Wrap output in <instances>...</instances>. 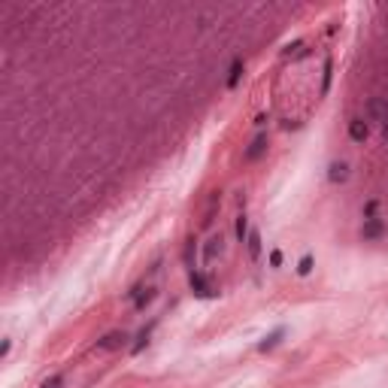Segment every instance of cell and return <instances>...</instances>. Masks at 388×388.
Here are the masks:
<instances>
[{"label":"cell","instance_id":"obj_10","mask_svg":"<svg viewBox=\"0 0 388 388\" xmlns=\"http://www.w3.org/2000/svg\"><path fill=\"white\" fill-rule=\"evenodd\" d=\"M246 246H249V258H252V261H258V258H261V234H258V231H249Z\"/></svg>","mask_w":388,"mask_h":388},{"label":"cell","instance_id":"obj_13","mask_svg":"<svg viewBox=\"0 0 388 388\" xmlns=\"http://www.w3.org/2000/svg\"><path fill=\"white\" fill-rule=\"evenodd\" d=\"M152 300H155V288H146V291H140V294L134 297V307H137V310H146Z\"/></svg>","mask_w":388,"mask_h":388},{"label":"cell","instance_id":"obj_12","mask_svg":"<svg viewBox=\"0 0 388 388\" xmlns=\"http://www.w3.org/2000/svg\"><path fill=\"white\" fill-rule=\"evenodd\" d=\"M152 328H155V322H152L149 328H143V331H140V337H137V343H134V349H131L134 355H140V352H143V349L149 346V337H152Z\"/></svg>","mask_w":388,"mask_h":388},{"label":"cell","instance_id":"obj_14","mask_svg":"<svg viewBox=\"0 0 388 388\" xmlns=\"http://www.w3.org/2000/svg\"><path fill=\"white\" fill-rule=\"evenodd\" d=\"M331 73H334V61L328 58L325 61V73H322V94H328V88H331Z\"/></svg>","mask_w":388,"mask_h":388},{"label":"cell","instance_id":"obj_9","mask_svg":"<svg viewBox=\"0 0 388 388\" xmlns=\"http://www.w3.org/2000/svg\"><path fill=\"white\" fill-rule=\"evenodd\" d=\"M243 70H246L243 58H234V64H231V70H228V88H237V85H240V79H243Z\"/></svg>","mask_w":388,"mask_h":388},{"label":"cell","instance_id":"obj_7","mask_svg":"<svg viewBox=\"0 0 388 388\" xmlns=\"http://www.w3.org/2000/svg\"><path fill=\"white\" fill-rule=\"evenodd\" d=\"M282 337H285V328H276L273 334H267V337L258 343V352H270V349H276V346L282 343Z\"/></svg>","mask_w":388,"mask_h":388},{"label":"cell","instance_id":"obj_16","mask_svg":"<svg viewBox=\"0 0 388 388\" xmlns=\"http://www.w3.org/2000/svg\"><path fill=\"white\" fill-rule=\"evenodd\" d=\"M313 264H316V261H313V255H304V258H300V264H297V273H300V276H310V273H313Z\"/></svg>","mask_w":388,"mask_h":388},{"label":"cell","instance_id":"obj_18","mask_svg":"<svg viewBox=\"0 0 388 388\" xmlns=\"http://www.w3.org/2000/svg\"><path fill=\"white\" fill-rule=\"evenodd\" d=\"M376 209H379V203H376V200L364 203V219H376Z\"/></svg>","mask_w":388,"mask_h":388},{"label":"cell","instance_id":"obj_1","mask_svg":"<svg viewBox=\"0 0 388 388\" xmlns=\"http://www.w3.org/2000/svg\"><path fill=\"white\" fill-rule=\"evenodd\" d=\"M385 222L376 215V219H364V225H361V237L367 240V243H373V240H382L385 237Z\"/></svg>","mask_w":388,"mask_h":388},{"label":"cell","instance_id":"obj_17","mask_svg":"<svg viewBox=\"0 0 388 388\" xmlns=\"http://www.w3.org/2000/svg\"><path fill=\"white\" fill-rule=\"evenodd\" d=\"M246 237H249V222H246V215H240V219H237V240L243 243Z\"/></svg>","mask_w":388,"mask_h":388},{"label":"cell","instance_id":"obj_21","mask_svg":"<svg viewBox=\"0 0 388 388\" xmlns=\"http://www.w3.org/2000/svg\"><path fill=\"white\" fill-rule=\"evenodd\" d=\"M382 137H385V140H388V121H385V124H382Z\"/></svg>","mask_w":388,"mask_h":388},{"label":"cell","instance_id":"obj_11","mask_svg":"<svg viewBox=\"0 0 388 388\" xmlns=\"http://www.w3.org/2000/svg\"><path fill=\"white\" fill-rule=\"evenodd\" d=\"M222 249H225V240H222V237H212V240L206 243V249H203V261H212L215 255H222Z\"/></svg>","mask_w":388,"mask_h":388},{"label":"cell","instance_id":"obj_8","mask_svg":"<svg viewBox=\"0 0 388 388\" xmlns=\"http://www.w3.org/2000/svg\"><path fill=\"white\" fill-rule=\"evenodd\" d=\"M124 340H127V334L112 331V334H106L103 340H97V349H118V346H124Z\"/></svg>","mask_w":388,"mask_h":388},{"label":"cell","instance_id":"obj_15","mask_svg":"<svg viewBox=\"0 0 388 388\" xmlns=\"http://www.w3.org/2000/svg\"><path fill=\"white\" fill-rule=\"evenodd\" d=\"M194 258H197V246H194V240H188V246H185V267L194 273Z\"/></svg>","mask_w":388,"mask_h":388},{"label":"cell","instance_id":"obj_2","mask_svg":"<svg viewBox=\"0 0 388 388\" xmlns=\"http://www.w3.org/2000/svg\"><path fill=\"white\" fill-rule=\"evenodd\" d=\"M364 112H367L370 121H382V124H385L388 121V97H370Z\"/></svg>","mask_w":388,"mask_h":388},{"label":"cell","instance_id":"obj_20","mask_svg":"<svg viewBox=\"0 0 388 388\" xmlns=\"http://www.w3.org/2000/svg\"><path fill=\"white\" fill-rule=\"evenodd\" d=\"M42 388H64V376H52V379H46Z\"/></svg>","mask_w":388,"mask_h":388},{"label":"cell","instance_id":"obj_6","mask_svg":"<svg viewBox=\"0 0 388 388\" xmlns=\"http://www.w3.org/2000/svg\"><path fill=\"white\" fill-rule=\"evenodd\" d=\"M328 179H331V182H346V179H349V164H346V161H334V164L328 167Z\"/></svg>","mask_w":388,"mask_h":388},{"label":"cell","instance_id":"obj_4","mask_svg":"<svg viewBox=\"0 0 388 388\" xmlns=\"http://www.w3.org/2000/svg\"><path fill=\"white\" fill-rule=\"evenodd\" d=\"M264 152H267V134H258V137L252 140V146L246 149V155H243V158H246V161H258Z\"/></svg>","mask_w":388,"mask_h":388},{"label":"cell","instance_id":"obj_5","mask_svg":"<svg viewBox=\"0 0 388 388\" xmlns=\"http://www.w3.org/2000/svg\"><path fill=\"white\" fill-rule=\"evenodd\" d=\"M349 137H352L355 143H364V140L370 137V127H367V121H364V118H352V121H349Z\"/></svg>","mask_w":388,"mask_h":388},{"label":"cell","instance_id":"obj_19","mask_svg":"<svg viewBox=\"0 0 388 388\" xmlns=\"http://www.w3.org/2000/svg\"><path fill=\"white\" fill-rule=\"evenodd\" d=\"M270 267H273V270H276V267H282V252H279V249H273V252H270Z\"/></svg>","mask_w":388,"mask_h":388},{"label":"cell","instance_id":"obj_3","mask_svg":"<svg viewBox=\"0 0 388 388\" xmlns=\"http://www.w3.org/2000/svg\"><path fill=\"white\" fill-rule=\"evenodd\" d=\"M191 291H194L197 297H212V294H215V288L209 285V279H206L203 273H191Z\"/></svg>","mask_w":388,"mask_h":388}]
</instances>
